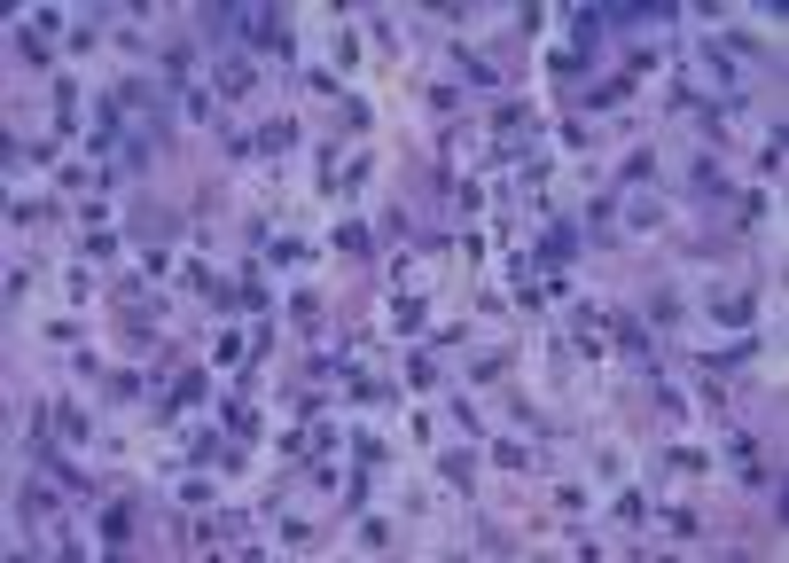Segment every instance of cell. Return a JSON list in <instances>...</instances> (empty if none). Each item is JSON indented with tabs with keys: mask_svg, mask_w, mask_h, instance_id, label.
Masks as SVG:
<instances>
[{
	"mask_svg": "<svg viewBox=\"0 0 789 563\" xmlns=\"http://www.w3.org/2000/svg\"><path fill=\"white\" fill-rule=\"evenodd\" d=\"M578 251V227H547V258H571Z\"/></svg>",
	"mask_w": 789,
	"mask_h": 563,
	"instance_id": "cell-5",
	"label": "cell"
},
{
	"mask_svg": "<svg viewBox=\"0 0 789 563\" xmlns=\"http://www.w3.org/2000/svg\"><path fill=\"white\" fill-rule=\"evenodd\" d=\"M289 141H297V126H289V117H274L266 134H258V149H289Z\"/></svg>",
	"mask_w": 789,
	"mask_h": 563,
	"instance_id": "cell-4",
	"label": "cell"
},
{
	"mask_svg": "<svg viewBox=\"0 0 789 563\" xmlns=\"http://www.w3.org/2000/svg\"><path fill=\"white\" fill-rule=\"evenodd\" d=\"M102 540H110V548L134 540V508H110V517H102Z\"/></svg>",
	"mask_w": 789,
	"mask_h": 563,
	"instance_id": "cell-3",
	"label": "cell"
},
{
	"mask_svg": "<svg viewBox=\"0 0 789 563\" xmlns=\"http://www.w3.org/2000/svg\"><path fill=\"white\" fill-rule=\"evenodd\" d=\"M571 32H578V47L594 55V47H602V8H578V16H571Z\"/></svg>",
	"mask_w": 789,
	"mask_h": 563,
	"instance_id": "cell-2",
	"label": "cell"
},
{
	"mask_svg": "<svg viewBox=\"0 0 789 563\" xmlns=\"http://www.w3.org/2000/svg\"><path fill=\"white\" fill-rule=\"evenodd\" d=\"M235 39H243V47H266V55H289L282 16H266V8H235Z\"/></svg>",
	"mask_w": 789,
	"mask_h": 563,
	"instance_id": "cell-1",
	"label": "cell"
}]
</instances>
